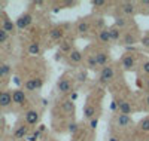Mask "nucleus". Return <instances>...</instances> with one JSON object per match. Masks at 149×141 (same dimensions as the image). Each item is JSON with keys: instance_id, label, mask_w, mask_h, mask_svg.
<instances>
[{"instance_id": "1", "label": "nucleus", "mask_w": 149, "mask_h": 141, "mask_svg": "<svg viewBox=\"0 0 149 141\" xmlns=\"http://www.w3.org/2000/svg\"><path fill=\"white\" fill-rule=\"evenodd\" d=\"M142 55L136 48H127V50L122 54V57L118 61V67L124 71H134L139 67V64L142 61Z\"/></svg>"}, {"instance_id": "2", "label": "nucleus", "mask_w": 149, "mask_h": 141, "mask_svg": "<svg viewBox=\"0 0 149 141\" xmlns=\"http://www.w3.org/2000/svg\"><path fill=\"white\" fill-rule=\"evenodd\" d=\"M100 101L102 98H98L95 95H90L85 100L84 104V119L88 122L94 118H100Z\"/></svg>"}, {"instance_id": "3", "label": "nucleus", "mask_w": 149, "mask_h": 141, "mask_svg": "<svg viewBox=\"0 0 149 141\" xmlns=\"http://www.w3.org/2000/svg\"><path fill=\"white\" fill-rule=\"evenodd\" d=\"M116 74H118L116 66L110 62V64L100 68V73L97 76V83L100 86H109L116 80Z\"/></svg>"}, {"instance_id": "4", "label": "nucleus", "mask_w": 149, "mask_h": 141, "mask_svg": "<svg viewBox=\"0 0 149 141\" xmlns=\"http://www.w3.org/2000/svg\"><path fill=\"white\" fill-rule=\"evenodd\" d=\"M113 126H115V132H127V131H133L134 132V122L131 119V116H127V114H121V113H116L115 118H113Z\"/></svg>"}, {"instance_id": "5", "label": "nucleus", "mask_w": 149, "mask_h": 141, "mask_svg": "<svg viewBox=\"0 0 149 141\" xmlns=\"http://www.w3.org/2000/svg\"><path fill=\"white\" fill-rule=\"evenodd\" d=\"M140 39H142V34H140V31L137 28V25H134V27L122 31V37H121L119 45L125 46V48H131L137 42H140Z\"/></svg>"}, {"instance_id": "6", "label": "nucleus", "mask_w": 149, "mask_h": 141, "mask_svg": "<svg viewBox=\"0 0 149 141\" xmlns=\"http://www.w3.org/2000/svg\"><path fill=\"white\" fill-rule=\"evenodd\" d=\"M73 85H74L73 77H70L69 74H63V76H61V77L58 79V82H57V91H58V94L67 97L70 92L74 91Z\"/></svg>"}, {"instance_id": "7", "label": "nucleus", "mask_w": 149, "mask_h": 141, "mask_svg": "<svg viewBox=\"0 0 149 141\" xmlns=\"http://www.w3.org/2000/svg\"><path fill=\"white\" fill-rule=\"evenodd\" d=\"M84 67L88 70V71H97L98 68V64L94 55V46H88L84 50Z\"/></svg>"}, {"instance_id": "8", "label": "nucleus", "mask_w": 149, "mask_h": 141, "mask_svg": "<svg viewBox=\"0 0 149 141\" xmlns=\"http://www.w3.org/2000/svg\"><path fill=\"white\" fill-rule=\"evenodd\" d=\"M74 31L79 36H86L91 31L95 33V27H94V19L93 18H81L76 22V27H74Z\"/></svg>"}, {"instance_id": "9", "label": "nucleus", "mask_w": 149, "mask_h": 141, "mask_svg": "<svg viewBox=\"0 0 149 141\" xmlns=\"http://www.w3.org/2000/svg\"><path fill=\"white\" fill-rule=\"evenodd\" d=\"M116 9L119 10V15L127 17V18H133L139 14V6L134 2H121L118 3Z\"/></svg>"}, {"instance_id": "10", "label": "nucleus", "mask_w": 149, "mask_h": 141, "mask_svg": "<svg viewBox=\"0 0 149 141\" xmlns=\"http://www.w3.org/2000/svg\"><path fill=\"white\" fill-rule=\"evenodd\" d=\"M94 55H95V59H97V64L98 67H104L107 64H110V52L107 48H102V46H94Z\"/></svg>"}, {"instance_id": "11", "label": "nucleus", "mask_w": 149, "mask_h": 141, "mask_svg": "<svg viewBox=\"0 0 149 141\" xmlns=\"http://www.w3.org/2000/svg\"><path fill=\"white\" fill-rule=\"evenodd\" d=\"M60 110L64 116L69 118V120H74V113H76V106L74 102L70 101L67 97H64L63 100L60 101Z\"/></svg>"}, {"instance_id": "12", "label": "nucleus", "mask_w": 149, "mask_h": 141, "mask_svg": "<svg viewBox=\"0 0 149 141\" xmlns=\"http://www.w3.org/2000/svg\"><path fill=\"white\" fill-rule=\"evenodd\" d=\"M66 61H67V64L70 67H78V66H81V64H84V52L81 49L74 48L66 57Z\"/></svg>"}, {"instance_id": "13", "label": "nucleus", "mask_w": 149, "mask_h": 141, "mask_svg": "<svg viewBox=\"0 0 149 141\" xmlns=\"http://www.w3.org/2000/svg\"><path fill=\"white\" fill-rule=\"evenodd\" d=\"M94 42L97 43V46H102V48H107V46L112 43L107 27H106V28H103V30L95 31V34H94Z\"/></svg>"}, {"instance_id": "14", "label": "nucleus", "mask_w": 149, "mask_h": 141, "mask_svg": "<svg viewBox=\"0 0 149 141\" xmlns=\"http://www.w3.org/2000/svg\"><path fill=\"white\" fill-rule=\"evenodd\" d=\"M45 83V79L43 77H30L27 79L26 82H24V89H26L27 92H34V91H39V89H42Z\"/></svg>"}, {"instance_id": "15", "label": "nucleus", "mask_w": 149, "mask_h": 141, "mask_svg": "<svg viewBox=\"0 0 149 141\" xmlns=\"http://www.w3.org/2000/svg\"><path fill=\"white\" fill-rule=\"evenodd\" d=\"M73 49H74V39L72 36H66L64 39L58 43V52L66 55V57L72 52Z\"/></svg>"}, {"instance_id": "16", "label": "nucleus", "mask_w": 149, "mask_h": 141, "mask_svg": "<svg viewBox=\"0 0 149 141\" xmlns=\"http://www.w3.org/2000/svg\"><path fill=\"white\" fill-rule=\"evenodd\" d=\"M113 25H116L118 28H121V30L124 31V30H128V28L134 27L136 22H134L131 18L122 17V15H115V22H113Z\"/></svg>"}, {"instance_id": "17", "label": "nucleus", "mask_w": 149, "mask_h": 141, "mask_svg": "<svg viewBox=\"0 0 149 141\" xmlns=\"http://www.w3.org/2000/svg\"><path fill=\"white\" fill-rule=\"evenodd\" d=\"M66 28H64V25H57V27L51 28L49 30V39H51L52 42H61L66 37Z\"/></svg>"}, {"instance_id": "18", "label": "nucleus", "mask_w": 149, "mask_h": 141, "mask_svg": "<svg viewBox=\"0 0 149 141\" xmlns=\"http://www.w3.org/2000/svg\"><path fill=\"white\" fill-rule=\"evenodd\" d=\"M31 22H33V15L29 14V12H26V14H22V15H19L17 18L15 25H17V28H19V30H26V28H29L31 25Z\"/></svg>"}, {"instance_id": "19", "label": "nucleus", "mask_w": 149, "mask_h": 141, "mask_svg": "<svg viewBox=\"0 0 149 141\" xmlns=\"http://www.w3.org/2000/svg\"><path fill=\"white\" fill-rule=\"evenodd\" d=\"M134 134H142L143 137H148V140H149V116L140 119L137 123H136Z\"/></svg>"}, {"instance_id": "20", "label": "nucleus", "mask_w": 149, "mask_h": 141, "mask_svg": "<svg viewBox=\"0 0 149 141\" xmlns=\"http://www.w3.org/2000/svg\"><path fill=\"white\" fill-rule=\"evenodd\" d=\"M88 80H90V76H88V70H86V68L78 70L76 73H74V76H73L74 85H79V86L86 85V83H88Z\"/></svg>"}, {"instance_id": "21", "label": "nucleus", "mask_w": 149, "mask_h": 141, "mask_svg": "<svg viewBox=\"0 0 149 141\" xmlns=\"http://www.w3.org/2000/svg\"><path fill=\"white\" fill-rule=\"evenodd\" d=\"M30 135V126L27 123H22V125H18L14 131V138L15 140H24Z\"/></svg>"}, {"instance_id": "22", "label": "nucleus", "mask_w": 149, "mask_h": 141, "mask_svg": "<svg viewBox=\"0 0 149 141\" xmlns=\"http://www.w3.org/2000/svg\"><path fill=\"white\" fill-rule=\"evenodd\" d=\"M26 101H27V95L26 92L22 91V89L17 88L12 91V102L17 106H22V104H26Z\"/></svg>"}, {"instance_id": "23", "label": "nucleus", "mask_w": 149, "mask_h": 141, "mask_svg": "<svg viewBox=\"0 0 149 141\" xmlns=\"http://www.w3.org/2000/svg\"><path fill=\"white\" fill-rule=\"evenodd\" d=\"M24 118H26V123L29 126H34L40 120V113L37 110H29V111H26V116Z\"/></svg>"}, {"instance_id": "24", "label": "nucleus", "mask_w": 149, "mask_h": 141, "mask_svg": "<svg viewBox=\"0 0 149 141\" xmlns=\"http://www.w3.org/2000/svg\"><path fill=\"white\" fill-rule=\"evenodd\" d=\"M109 30V36H110V40L113 42V43H118L121 42V37H122V30L118 28L116 25H110V27H107Z\"/></svg>"}, {"instance_id": "25", "label": "nucleus", "mask_w": 149, "mask_h": 141, "mask_svg": "<svg viewBox=\"0 0 149 141\" xmlns=\"http://www.w3.org/2000/svg\"><path fill=\"white\" fill-rule=\"evenodd\" d=\"M81 129H82V126H81L76 120H69L67 125H66V132L70 134L72 137H76V135L81 132Z\"/></svg>"}, {"instance_id": "26", "label": "nucleus", "mask_w": 149, "mask_h": 141, "mask_svg": "<svg viewBox=\"0 0 149 141\" xmlns=\"http://www.w3.org/2000/svg\"><path fill=\"white\" fill-rule=\"evenodd\" d=\"M12 104V92L9 91H0V107L8 109Z\"/></svg>"}, {"instance_id": "27", "label": "nucleus", "mask_w": 149, "mask_h": 141, "mask_svg": "<svg viewBox=\"0 0 149 141\" xmlns=\"http://www.w3.org/2000/svg\"><path fill=\"white\" fill-rule=\"evenodd\" d=\"M2 28H3L8 34H14L15 30H17V25L12 22L8 17H5V19H3V22H2Z\"/></svg>"}, {"instance_id": "28", "label": "nucleus", "mask_w": 149, "mask_h": 141, "mask_svg": "<svg viewBox=\"0 0 149 141\" xmlns=\"http://www.w3.org/2000/svg\"><path fill=\"white\" fill-rule=\"evenodd\" d=\"M139 70L142 77H149V58H142L139 64Z\"/></svg>"}, {"instance_id": "29", "label": "nucleus", "mask_w": 149, "mask_h": 141, "mask_svg": "<svg viewBox=\"0 0 149 141\" xmlns=\"http://www.w3.org/2000/svg\"><path fill=\"white\" fill-rule=\"evenodd\" d=\"M110 5L112 3L110 2H106V0H93V2H91V6L94 8V10H103L107 6H110Z\"/></svg>"}, {"instance_id": "30", "label": "nucleus", "mask_w": 149, "mask_h": 141, "mask_svg": "<svg viewBox=\"0 0 149 141\" xmlns=\"http://www.w3.org/2000/svg\"><path fill=\"white\" fill-rule=\"evenodd\" d=\"M27 52H29L30 55H40V54H42V48H40V45L37 43V42H33V43L29 45Z\"/></svg>"}, {"instance_id": "31", "label": "nucleus", "mask_w": 149, "mask_h": 141, "mask_svg": "<svg viewBox=\"0 0 149 141\" xmlns=\"http://www.w3.org/2000/svg\"><path fill=\"white\" fill-rule=\"evenodd\" d=\"M10 70H12V67L9 66V64H0V80L5 79L6 76H9Z\"/></svg>"}, {"instance_id": "32", "label": "nucleus", "mask_w": 149, "mask_h": 141, "mask_svg": "<svg viewBox=\"0 0 149 141\" xmlns=\"http://www.w3.org/2000/svg\"><path fill=\"white\" fill-rule=\"evenodd\" d=\"M137 6H139V14H148L149 15V0L137 2Z\"/></svg>"}, {"instance_id": "33", "label": "nucleus", "mask_w": 149, "mask_h": 141, "mask_svg": "<svg viewBox=\"0 0 149 141\" xmlns=\"http://www.w3.org/2000/svg\"><path fill=\"white\" fill-rule=\"evenodd\" d=\"M139 85L142 88V91L149 94V77H142V76H139Z\"/></svg>"}, {"instance_id": "34", "label": "nucleus", "mask_w": 149, "mask_h": 141, "mask_svg": "<svg viewBox=\"0 0 149 141\" xmlns=\"http://www.w3.org/2000/svg\"><path fill=\"white\" fill-rule=\"evenodd\" d=\"M139 104H142V110H145V111H149V94H143V97H142V101L139 102Z\"/></svg>"}, {"instance_id": "35", "label": "nucleus", "mask_w": 149, "mask_h": 141, "mask_svg": "<svg viewBox=\"0 0 149 141\" xmlns=\"http://www.w3.org/2000/svg\"><path fill=\"white\" fill-rule=\"evenodd\" d=\"M98 120H100V118H94V119H91V120H88L86 122V128H88L90 131H95L97 129V125H98Z\"/></svg>"}, {"instance_id": "36", "label": "nucleus", "mask_w": 149, "mask_h": 141, "mask_svg": "<svg viewBox=\"0 0 149 141\" xmlns=\"http://www.w3.org/2000/svg\"><path fill=\"white\" fill-rule=\"evenodd\" d=\"M140 43H142V46L146 49V50H149V30L142 36V39H140Z\"/></svg>"}, {"instance_id": "37", "label": "nucleus", "mask_w": 149, "mask_h": 141, "mask_svg": "<svg viewBox=\"0 0 149 141\" xmlns=\"http://www.w3.org/2000/svg\"><path fill=\"white\" fill-rule=\"evenodd\" d=\"M40 135H42V132L37 129V131H34V132H31L29 137H27V141H37L40 138Z\"/></svg>"}, {"instance_id": "38", "label": "nucleus", "mask_w": 149, "mask_h": 141, "mask_svg": "<svg viewBox=\"0 0 149 141\" xmlns=\"http://www.w3.org/2000/svg\"><path fill=\"white\" fill-rule=\"evenodd\" d=\"M8 39H9V34L0 27V45H3V43H6L8 42Z\"/></svg>"}, {"instance_id": "39", "label": "nucleus", "mask_w": 149, "mask_h": 141, "mask_svg": "<svg viewBox=\"0 0 149 141\" xmlns=\"http://www.w3.org/2000/svg\"><path fill=\"white\" fill-rule=\"evenodd\" d=\"M67 98H69L70 101H73V102H74V101H76V100L79 98V92L76 91V89H74V91H73V92H70V94L67 95Z\"/></svg>"}, {"instance_id": "40", "label": "nucleus", "mask_w": 149, "mask_h": 141, "mask_svg": "<svg viewBox=\"0 0 149 141\" xmlns=\"http://www.w3.org/2000/svg\"><path fill=\"white\" fill-rule=\"evenodd\" d=\"M109 141H122V140H121V135H119V134L113 132V134L109 137Z\"/></svg>"}, {"instance_id": "41", "label": "nucleus", "mask_w": 149, "mask_h": 141, "mask_svg": "<svg viewBox=\"0 0 149 141\" xmlns=\"http://www.w3.org/2000/svg\"><path fill=\"white\" fill-rule=\"evenodd\" d=\"M14 83H15V85H18V86L21 85V80H19L18 76H15V77H14Z\"/></svg>"}, {"instance_id": "42", "label": "nucleus", "mask_w": 149, "mask_h": 141, "mask_svg": "<svg viewBox=\"0 0 149 141\" xmlns=\"http://www.w3.org/2000/svg\"><path fill=\"white\" fill-rule=\"evenodd\" d=\"M0 140H2V134H0Z\"/></svg>"}, {"instance_id": "43", "label": "nucleus", "mask_w": 149, "mask_h": 141, "mask_svg": "<svg viewBox=\"0 0 149 141\" xmlns=\"http://www.w3.org/2000/svg\"><path fill=\"white\" fill-rule=\"evenodd\" d=\"M0 85H2V80H0Z\"/></svg>"}]
</instances>
